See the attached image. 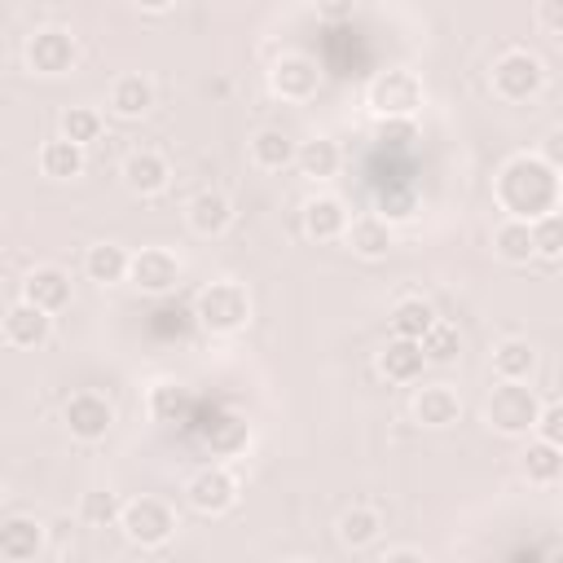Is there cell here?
Masks as SVG:
<instances>
[{"mask_svg": "<svg viewBox=\"0 0 563 563\" xmlns=\"http://www.w3.org/2000/svg\"><path fill=\"white\" fill-rule=\"evenodd\" d=\"M119 528L128 532L132 545L154 550V545H163V541L176 532V515H172V506L158 501V497H136V501H123Z\"/></svg>", "mask_w": 563, "mask_h": 563, "instance_id": "obj_5", "label": "cell"}, {"mask_svg": "<svg viewBox=\"0 0 563 563\" xmlns=\"http://www.w3.org/2000/svg\"><path fill=\"white\" fill-rule=\"evenodd\" d=\"M202 440H207V449L211 453H220V457H229V453H238L246 440H251V431H246V422L242 418H216L211 427H202Z\"/></svg>", "mask_w": 563, "mask_h": 563, "instance_id": "obj_32", "label": "cell"}, {"mask_svg": "<svg viewBox=\"0 0 563 563\" xmlns=\"http://www.w3.org/2000/svg\"><path fill=\"white\" fill-rule=\"evenodd\" d=\"M75 57H79V48H75L70 31H62V26H44L26 40V66L35 75H66L75 66Z\"/></svg>", "mask_w": 563, "mask_h": 563, "instance_id": "obj_7", "label": "cell"}, {"mask_svg": "<svg viewBox=\"0 0 563 563\" xmlns=\"http://www.w3.org/2000/svg\"><path fill=\"white\" fill-rule=\"evenodd\" d=\"M537 22L550 40H559L563 35V0H537Z\"/></svg>", "mask_w": 563, "mask_h": 563, "instance_id": "obj_38", "label": "cell"}, {"mask_svg": "<svg viewBox=\"0 0 563 563\" xmlns=\"http://www.w3.org/2000/svg\"><path fill=\"white\" fill-rule=\"evenodd\" d=\"M167 176H172V167L154 150H132L123 158V180L132 194H158V189H167Z\"/></svg>", "mask_w": 563, "mask_h": 563, "instance_id": "obj_15", "label": "cell"}, {"mask_svg": "<svg viewBox=\"0 0 563 563\" xmlns=\"http://www.w3.org/2000/svg\"><path fill=\"white\" fill-rule=\"evenodd\" d=\"M128 251L123 246H114V242H97V246H88V255H84V268H88V277L92 282H123L128 277Z\"/></svg>", "mask_w": 563, "mask_h": 563, "instance_id": "obj_27", "label": "cell"}, {"mask_svg": "<svg viewBox=\"0 0 563 563\" xmlns=\"http://www.w3.org/2000/svg\"><path fill=\"white\" fill-rule=\"evenodd\" d=\"M150 413L158 422H185L189 418V391L180 383H158L150 391Z\"/></svg>", "mask_w": 563, "mask_h": 563, "instance_id": "obj_34", "label": "cell"}, {"mask_svg": "<svg viewBox=\"0 0 563 563\" xmlns=\"http://www.w3.org/2000/svg\"><path fill=\"white\" fill-rule=\"evenodd\" d=\"M110 422H114V409H110L106 396H97V391H75V396L66 400V427H70L75 440L97 444V440H106Z\"/></svg>", "mask_w": 563, "mask_h": 563, "instance_id": "obj_9", "label": "cell"}, {"mask_svg": "<svg viewBox=\"0 0 563 563\" xmlns=\"http://www.w3.org/2000/svg\"><path fill=\"white\" fill-rule=\"evenodd\" d=\"M422 365H427V356H422V347H418V339H391L383 352H378V369H383V378H391V383H413L418 374H422Z\"/></svg>", "mask_w": 563, "mask_h": 563, "instance_id": "obj_18", "label": "cell"}, {"mask_svg": "<svg viewBox=\"0 0 563 563\" xmlns=\"http://www.w3.org/2000/svg\"><path fill=\"white\" fill-rule=\"evenodd\" d=\"M40 167H44V176H53V180H75V176L84 172V145H75L70 136L44 141Z\"/></svg>", "mask_w": 563, "mask_h": 563, "instance_id": "obj_22", "label": "cell"}, {"mask_svg": "<svg viewBox=\"0 0 563 563\" xmlns=\"http://www.w3.org/2000/svg\"><path fill=\"white\" fill-rule=\"evenodd\" d=\"M457 413H462V400L453 387H422L413 396V418L422 427H449V422H457Z\"/></svg>", "mask_w": 563, "mask_h": 563, "instance_id": "obj_20", "label": "cell"}, {"mask_svg": "<svg viewBox=\"0 0 563 563\" xmlns=\"http://www.w3.org/2000/svg\"><path fill=\"white\" fill-rule=\"evenodd\" d=\"M110 106L123 119H141L154 106V84L145 75H119L114 88H110Z\"/></svg>", "mask_w": 563, "mask_h": 563, "instance_id": "obj_21", "label": "cell"}, {"mask_svg": "<svg viewBox=\"0 0 563 563\" xmlns=\"http://www.w3.org/2000/svg\"><path fill=\"white\" fill-rule=\"evenodd\" d=\"M268 88H273L282 101H308V97L321 88V70H317L312 57L290 53V57H282V62L268 70Z\"/></svg>", "mask_w": 563, "mask_h": 563, "instance_id": "obj_10", "label": "cell"}, {"mask_svg": "<svg viewBox=\"0 0 563 563\" xmlns=\"http://www.w3.org/2000/svg\"><path fill=\"white\" fill-rule=\"evenodd\" d=\"M400 559H422V554L409 550V545H405V550H383V563H400Z\"/></svg>", "mask_w": 563, "mask_h": 563, "instance_id": "obj_41", "label": "cell"}, {"mask_svg": "<svg viewBox=\"0 0 563 563\" xmlns=\"http://www.w3.org/2000/svg\"><path fill=\"white\" fill-rule=\"evenodd\" d=\"M493 369L497 378H515V383H528V374L537 369V352L528 339H501L493 347Z\"/></svg>", "mask_w": 563, "mask_h": 563, "instance_id": "obj_23", "label": "cell"}, {"mask_svg": "<svg viewBox=\"0 0 563 563\" xmlns=\"http://www.w3.org/2000/svg\"><path fill=\"white\" fill-rule=\"evenodd\" d=\"M128 277L145 295H167L180 282V260L172 251H163V246H145L141 255L128 260Z\"/></svg>", "mask_w": 563, "mask_h": 563, "instance_id": "obj_8", "label": "cell"}, {"mask_svg": "<svg viewBox=\"0 0 563 563\" xmlns=\"http://www.w3.org/2000/svg\"><path fill=\"white\" fill-rule=\"evenodd\" d=\"M48 330H53V312L35 308L31 299H18V303L4 312V339H9L13 347H40V343L48 339Z\"/></svg>", "mask_w": 563, "mask_h": 563, "instance_id": "obj_12", "label": "cell"}, {"mask_svg": "<svg viewBox=\"0 0 563 563\" xmlns=\"http://www.w3.org/2000/svg\"><path fill=\"white\" fill-rule=\"evenodd\" d=\"M185 216H189V229L198 238H216V233H224L233 224V202L220 189H202V194L189 198V211Z\"/></svg>", "mask_w": 563, "mask_h": 563, "instance_id": "obj_13", "label": "cell"}, {"mask_svg": "<svg viewBox=\"0 0 563 563\" xmlns=\"http://www.w3.org/2000/svg\"><path fill=\"white\" fill-rule=\"evenodd\" d=\"M343 229H347V211H343L339 198H312V202L303 207V233H308V238L334 242V238H343Z\"/></svg>", "mask_w": 563, "mask_h": 563, "instance_id": "obj_19", "label": "cell"}, {"mask_svg": "<svg viewBox=\"0 0 563 563\" xmlns=\"http://www.w3.org/2000/svg\"><path fill=\"white\" fill-rule=\"evenodd\" d=\"M418 347H422L427 365H449V361L462 352V334H457V325H449V321H431V325L422 330Z\"/></svg>", "mask_w": 563, "mask_h": 563, "instance_id": "obj_29", "label": "cell"}, {"mask_svg": "<svg viewBox=\"0 0 563 563\" xmlns=\"http://www.w3.org/2000/svg\"><path fill=\"white\" fill-rule=\"evenodd\" d=\"M541 84H545V66L523 48H510L493 62V92L506 101H528L532 92H541Z\"/></svg>", "mask_w": 563, "mask_h": 563, "instance_id": "obj_6", "label": "cell"}, {"mask_svg": "<svg viewBox=\"0 0 563 563\" xmlns=\"http://www.w3.org/2000/svg\"><path fill=\"white\" fill-rule=\"evenodd\" d=\"M431 321H435V312L427 299H400L391 308V334H400V339H422V330Z\"/></svg>", "mask_w": 563, "mask_h": 563, "instance_id": "obj_31", "label": "cell"}, {"mask_svg": "<svg viewBox=\"0 0 563 563\" xmlns=\"http://www.w3.org/2000/svg\"><path fill=\"white\" fill-rule=\"evenodd\" d=\"M493 251H497L506 264H528V260L537 255V251H532V224H528V220H506V224H497Z\"/></svg>", "mask_w": 563, "mask_h": 563, "instance_id": "obj_26", "label": "cell"}, {"mask_svg": "<svg viewBox=\"0 0 563 563\" xmlns=\"http://www.w3.org/2000/svg\"><path fill=\"white\" fill-rule=\"evenodd\" d=\"M185 493H189V506H194V510H202V515H224V510L238 501V479H233L224 466H202V471L185 484Z\"/></svg>", "mask_w": 563, "mask_h": 563, "instance_id": "obj_11", "label": "cell"}, {"mask_svg": "<svg viewBox=\"0 0 563 563\" xmlns=\"http://www.w3.org/2000/svg\"><path fill=\"white\" fill-rule=\"evenodd\" d=\"M352 9H356V0H317V13L325 22H343V18H352Z\"/></svg>", "mask_w": 563, "mask_h": 563, "instance_id": "obj_40", "label": "cell"}, {"mask_svg": "<svg viewBox=\"0 0 563 563\" xmlns=\"http://www.w3.org/2000/svg\"><path fill=\"white\" fill-rule=\"evenodd\" d=\"M295 163H299V172H303V176H312V180H330V176L339 172L343 154H339V145H334V141L317 136V141L295 145Z\"/></svg>", "mask_w": 563, "mask_h": 563, "instance_id": "obj_25", "label": "cell"}, {"mask_svg": "<svg viewBox=\"0 0 563 563\" xmlns=\"http://www.w3.org/2000/svg\"><path fill=\"white\" fill-rule=\"evenodd\" d=\"M40 550H44V528L35 519L13 515V519L0 523V559L22 563V559H35Z\"/></svg>", "mask_w": 563, "mask_h": 563, "instance_id": "obj_16", "label": "cell"}, {"mask_svg": "<svg viewBox=\"0 0 563 563\" xmlns=\"http://www.w3.org/2000/svg\"><path fill=\"white\" fill-rule=\"evenodd\" d=\"M378 136H383L387 145H405V141L413 136V123H409V119H383Z\"/></svg>", "mask_w": 563, "mask_h": 563, "instance_id": "obj_39", "label": "cell"}, {"mask_svg": "<svg viewBox=\"0 0 563 563\" xmlns=\"http://www.w3.org/2000/svg\"><path fill=\"white\" fill-rule=\"evenodd\" d=\"M22 299H31V303L44 308V312H62V308L70 303V277H66L62 268L44 264V268L26 273V282H22Z\"/></svg>", "mask_w": 563, "mask_h": 563, "instance_id": "obj_14", "label": "cell"}, {"mask_svg": "<svg viewBox=\"0 0 563 563\" xmlns=\"http://www.w3.org/2000/svg\"><path fill=\"white\" fill-rule=\"evenodd\" d=\"M378 528H383V519H378L369 506H352V510L339 515V541L352 545V550L369 545V541L378 537Z\"/></svg>", "mask_w": 563, "mask_h": 563, "instance_id": "obj_30", "label": "cell"}, {"mask_svg": "<svg viewBox=\"0 0 563 563\" xmlns=\"http://www.w3.org/2000/svg\"><path fill=\"white\" fill-rule=\"evenodd\" d=\"M194 317L211 334H233L251 321V295L242 282H211L194 299Z\"/></svg>", "mask_w": 563, "mask_h": 563, "instance_id": "obj_2", "label": "cell"}, {"mask_svg": "<svg viewBox=\"0 0 563 563\" xmlns=\"http://www.w3.org/2000/svg\"><path fill=\"white\" fill-rule=\"evenodd\" d=\"M62 136H70L75 145L97 141V136H101V114H97L92 106H70V110L62 114Z\"/></svg>", "mask_w": 563, "mask_h": 563, "instance_id": "obj_35", "label": "cell"}, {"mask_svg": "<svg viewBox=\"0 0 563 563\" xmlns=\"http://www.w3.org/2000/svg\"><path fill=\"white\" fill-rule=\"evenodd\" d=\"M532 427L541 431V440L563 444V405H559V400H550L545 409H537V422H532Z\"/></svg>", "mask_w": 563, "mask_h": 563, "instance_id": "obj_37", "label": "cell"}, {"mask_svg": "<svg viewBox=\"0 0 563 563\" xmlns=\"http://www.w3.org/2000/svg\"><path fill=\"white\" fill-rule=\"evenodd\" d=\"M251 158L264 172H282L286 163H295V141L282 128H264V132L251 136Z\"/></svg>", "mask_w": 563, "mask_h": 563, "instance_id": "obj_24", "label": "cell"}, {"mask_svg": "<svg viewBox=\"0 0 563 563\" xmlns=\"http://www.w3.org/2000/svg\"><path fill=\"white\" fill-rule=\"evenodd\" d=\"M532 251L545 255V260H559V251H563V220H559V211H545V216L532 220Z\"/></svg>", "mask_w": 563, "mask_h": 563, "instance_id": "obj_36", "label": "cell"}, {"mask_svg": "<svg viewBox=\"0 0 563 563\" xmlns=\"http://www.w3.org/2000/svg\"><path fill=\"white\" fill-rule=\"evenodd\" d=\"M365 106L378 114V119H409L418 106H422V79L413 70H383L369 92H365Z\"/></svg>", "mask_w": 563, "mask_h": 563, "instance_id": "obj_4", "label": "cell"}, {"mask_svg": "<svg viewBox=\"0 0 563 563\" xmlns=\"http://www.w3.org/2000/svg\"><path fill=\"white\" fill-rule=\"evenodd\" d=\"M347 246L361 255V260H383L391 251V224L383 216H356L347 229H343Z\"/></svg>", "mask_w": 563, "mask_h": 563, "instance_id": "obj_17", "label": "cell"}, {"mask_svg": "<svg viewBox=\"0 0 563 563\" xmlns=\"http://www.w3.org/2000/svg\"><path fill=\"white\" fill-rule=\"evenodd\" d=\"M119 515H123L119 493L92 488V493H84V501H79V519H84L88 528H114V523H119Z\"/></svg>", "mask_w": 563, "mask_h": 563, "instance_id": "obj_33", "label": "cell"}, {"mask_svg": "<svg viewBox=\"0 0 563 563\" xmlns=\"http://www.w3.org/2000/svg\"><path fill=\"white\" fill-rule=\"evenodd\" d=\"M523 475L532 484H554L563 475V444H550V440H532L528 453H523Z\"/></svg>", "mask_w": 563, "mask_h": 563, "instance_id": "obj_28", "label": "cell"}, {"mask_svg": "<svg viewBox=\"0 0 563 563\" xmlns=\"http://www.w3.org/2000/svg\"><path fill=\"white\" fill-rule=\"evenodd\" d=\"M497 202L510 211V220H537L545 211H559V163L519 154L497 172Z\"/></svg>", "mask_w": 563, "mask_h": 563, "instance_id": "obj_1", "label": "cell"}, {"mask_svg": "<svg viewBox=\"0 0 563 563\" xmlns=\"http://www.w3.org/2000/svg\"><path fill=\"white\" fill-rule=\"evenodd\" d=\"M141 9H150V13H163V9H172V0H136Z\"/></svg>", "mask_w": 563, "mask_h": 563, "instance_id": "obj_42", "label": "cell"}, {"mask_svg": "<svg viewBox=\"0 0 563 563\" xmlns=\"http://www.w3.org/2000/svg\"><path fill=\"white\" fill-rule=\"evenodd\" d=\"M537 396H532V387H523V383H515V378H501V387H493V396H488V405H484V418H488V427L493 431H501V435H528L532 431V422H537Z\"/></svg>", "mask_w": 563, "mask_h": 563, "instance_id": "obj_3", "label": "cell"}]
</instances>
